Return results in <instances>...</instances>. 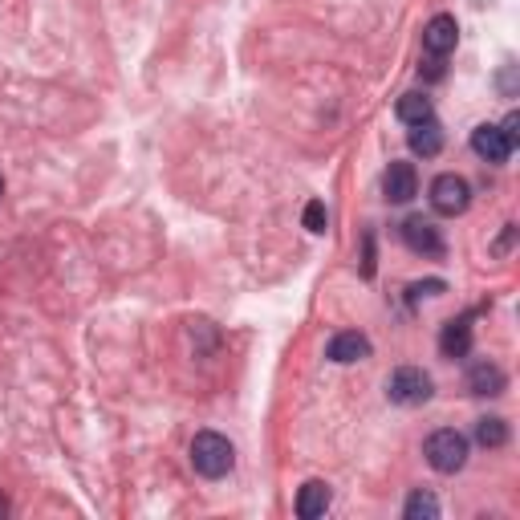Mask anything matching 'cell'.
<instances>
[{
	"mask_svg": "<svg viewBox=\"0 0 520 520\" xmlns=\"http://www.w3.org/2000/svg\"><path fill=\"white\" fill-rule=\"evenodd\" d=\"M423 455H427V464L435 472L455 476V472H464V464H468V435H460L455 427H439V431L427 435Z\"/></svg>",
	"mask_w": 520,
	"mask_h": 520,
	"instance_id": "cell-2",
	"label": "cell"
},
{
	"mask_svg": "<svg viewBox=\"0 0 520 520\" xmlns=\"http://www.w3.org/2000/svg\"><path fill=\"white\" fill-rule=\"evenodd\" d=\"M455 45H460V21H455L451 13H439L423 25V49L431 57H447Z\"/></svg>",
	"mask_w": 520,
	"mask_h": 520,
	"instance_id": "cell-7",
	"label": "cell"
},
{
	"mask_svg": "<svg viewBox=\"0 0 520 520\" xmlns=\"http://www.w3.org/2000/svg\"><path fill=\"white\" fill-rule=\"evenodd\" d=\"M9 512H13V504H9L5 496H0V516H9Z\"/></svg>",
	"mask_w": 520,
	"mask_h": 520,
	"instance_id": "cell-21",
	"label": "cell"
},
{
	"mask_svg": "<svg viewBox=\"0 0 520 520\" xmlns=\"http://www.w3.org/2000/svg\"><path fill=\"white\" fill-rule=\"evenodd\" d=\"M403 516H407V520H435V516H439V500H435L431 492H423V488H419V492H411V496H407Z\"/></svg>",
	"mask_w": 520,
	"mask_h": 520,
	"instance_id": "cell-16",
	"label": "cell"
},
{
	"mask_svg": "<svg viewBox=\"0 0 520 520\" xmlns=\"http://www.w3.org/2000/svg\"><path fill=\"white\" fill-rule=\"evenodd\" d=\"M330 504H334V492H330V484H325V480H305L301 484V492H297V516L301 520L325 516V512H330Z\"/></svg>",
	"mask_w": 520,
	"mask_h": 520,
	"instance_id": "cell-11",
	"label": "cell"
},
{
	"mask_svg": "<svg viewBox=\"0 0 520 520\" xmlns=\"http://www.w3.org/2000/svg\"><path fill=\"white\" fill-rule=\"evenodd\" d=\"M325 358L338 362V366L362 362V358H370V338L358 334V330H342V334L330 338V346H325Z\"/></svg>",
	"mask_w": 520,
	"mask_h": 520,
	"instance_id": "cell-10",
	"label": "cell"
},
{
	"mask_svg": "<svg viewBox=\"0 0 520 520\" xmlns=\"http://www.w3.org/2000/svg\"><path fill=\"white\" fill-rule=\"evenodd\" d=\"M439 350H443V358H468V350H472V325H468V317H451L443 325Z\"/></svg>",
	"mask_w": 520,
	"mask_h": 520,
	"instance_id": "cell-13",
	"label": "cell"
},
{
	"mask_svg": "<svg viewBox=\"0 0 520 520\" xmlns=\"http://www.w3.org/2000/svg\"><path fill=\"white\" fill-rule=\"evenodd\" d=\"M472 151H476L484 163H508V155H512V147H508V139L500 135L496 122H480V126L472 130Z\"/></svg>",
	"mask_w": 520,
	"mask_h": 520,
	"instance_id": "cell-9",
	"label": "cell"
},
{
	"mask_svg": "<svg viewBox=\"0 0 520 520\" xmlns=\"http://www.w3.org/2000/svg\"><path fill=\"white\" fill-rule=\"evenodd\" d=\"M382 195H386V204H411L419 195L415 163H390L382 175Z\"/></svg>",
	"mask_w": 520,
	"mask_h": 520,
	"instance_id": "cell-6",
	"label": "cell"
},
{
	"mask_svg": "<svg viewBox=\"0 0 520 520\" xmlns=\"http://www.w3.org/2000/svg\"><path fill=\"white\" fill-rule=\"evenodd\" d=\"M447 289V281H439V277H431V281H415V285H407V301L415 305L419 297H439Z\"/></svg>",
	"mask_w": 520,
	"mask_h": 520,
	"instance_id": "cell-18",
	"label": "cell"
},
{
	"mask_svg": "<svg viewBox=\"0 0 520 520\" xmlns=\"http://www.w3.org/2000/svg\"><path fill=\"white\" fill-rule=\"evenodd\" d=\"M191 468L204 480H224L236 468V447L220 431H200L191 439Z\"/></svg>",
	"mask_w": 520,
	"mask_h": 520,
	"instance_id": "cell-1",
	"label": "cell"
},
{
	"mask_svg": "<svg viewBox=\"0 0 520 520\" xmlns=\"http://www.w3.org/2000/svg\"><path fill=\"white\" fill-rule=\"evenodd\" d=\"M435 395V382L423 366H399L386 378V399L395 407H423Z\"/></svg>",
	"mask_w": 520,
	"mask_h": 520,
	"instance_id": "cell-3",
	"label": "cell"
},
{
	"mask_svg": "<svg viewBox=\"0 0 520 520\" xmlns=\"http://www.w3.org/2000/svg\"><path fill=\"white\" fill-rule=\"evenodd\" d=\"M305 228H309L313 236H321L325 228H330V212H325L321 200H309V204H305Z\"/></svg>",
	"mask_w": 520,
	"mask_h": 520,
	"instance_id": "cell-17",
	"label": "cell"
},
{
	"mask_svg": "<svg viewBox=\"0 0 520 520\" xmlns=\"http://www.w3.org/2000/svg\"><path fill=\"white\" fill-rule=\"evenodd\" d=\"M500 135H504V139H508V147L516 151V143H520V114H516V110H508V118L500 122Z\"/></svg>",
	"mask_w": 520,
	"mask_h": 520,
	"instance_id": "cell-19",
	"label": "cell"
},
{
	"mask_svg": "<svg viewBox=\"0 0 520 520\" xmlns=\"http://www.w3.org/2000/svg\"><path fill=\"white\" fill-rule=\"evenodd\" d=\"M0 195H5V175H0Z\"/></svg>",
	"mask_w": 520,
	"mask_h": 520,
	"instance_id": "cell-22",
	"label": "cell"
},
{
	"mask_svg": "<svg viewBox=\"0 0 520 520\" xmlns=\"http://www.w3.org/2000/svg\"><path fill=\"white\" fill-rule=\"evenodd\" d=\"M407 147H411V155H419V159H435V155L443 151V126H439L435 118L415 122L411 135H407Z\"/></svg>",
	"mask_w": 520,
	"mask_h": 520,
	"instance_id": "cell-12",
	"label": "cell"
},
{
	"mask_svg": "<svg viewBox=\"0 0 520 520\" xmlns=\"http://www.w3.org/2000/svg\"><path fill=\"white\" fill-rule=\"evenodd\" d=\"M504 386H508V374L496 362H488V358L472 362V370H468V390H472V395L496 399V395H504Z\"/></svg>",
	"mask_w": 520,
	"mask_h": 520,
	"instance_id": "cell-8",
	"label": "cell"
},
{
	"mask_svg": "<svg viewBox=\"0 0 520 520\" xmlns=\"http://www.w3.org/2000/svg\"><path fill=\"white\" fill-rule=\"evenodd\" d=\"M423 74H427L431 82H439V78H443V57H431V61L423 65Z\"/></svg>",
	"mask_w": 520,
	"mask_h": 520,
	"instance_id": "cell-20",
	"label": "cell"
},
{
	"mask_svg": "<svg viewBox=\"0 0 520 520\" xmlns=\"http://www.w3.org/2000/svg\"><path fill=\"white\" fill-rule=\"evenodd\" d=\"M395 114H399V122L415 126V122L435 118V106H431V98H427V94H403V98H399V106H395Z\"/></svg>",
	"mask_w": 520,
	"mask_h": 520,
	"instance_id": "cell-14",
	"label": "cell"
},
{
	"mask_svg": "<svg viewBox=\"0 0 520 520\" xmlns=\"http://www.w3.org/2000/svg\"><path fill=\"white\" fill-rule=\"evenodd\" d=\"M403 244L411 248V252H419V256H443V232L431 224V220H423V216H407L403 220Z\"/></svg>",
	"mask_w": 520,
	"mask_h": 520,
	"instance_id": "cell-5",
	"label": "cell"
},
{
	"mask_svg": "<svg viewBox=\"0 0 520 520\" xmlns=\"http://www.w3.org/2000/svg\"><path fill=\"white\" fill-rule=\"evenodd\" d=\"M468 204H472V183H468L464 175L447 171V175H439V179L431 183V208H435L439 216H464Z\"/></svg>",
	"mask_w": 520,
	"mask_h": 520,
	"instance_id": "cell-4",
	"label": "cell"
},
{
	"mask_svg": "<svg viewBox=\"0 0 520 520\" xmlns=\"http://www.w3.org/2000/svg\"><path fill=\"white\" fill-rule=\"evenodd\" d=\"M476 443L480 447H504L508 443V423L500 419V415H484V419H476Z\"/></svg>",
	"mask_w": 520,
	"mask_h": 520,
	"instance_id": "cell-15",
	"label": "cell"
}]
</instances>
